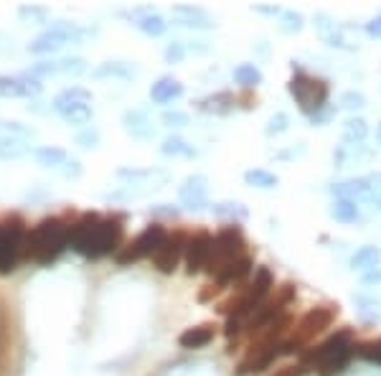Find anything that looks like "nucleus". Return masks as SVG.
<instances>
[{"mask_svg": "<svg viewBox=\"0 0 381 376\" xmlns=\"http://www.w3.org/2000/svg\"><path fill=\"white\" fill-rule=\"evenodd\" d=\"M125 227L117 216L84 214L79 222L69 227V247L87 259H102L107 254H117Z\"/></svg>", "mask_w": 381, "mask_h": 376, "instance_id": "nucleus-1", "label": "nucleus"}, {"mask_svg": "<svg viewBox=\"0 0 381 376\" xmlns=\"http://www.w3.org/2000/svg\"><path fill=\"white\" fill-rule=\"evenodd\" d=\"M66 247H69V227L61 219L51 216V219L38 222L26 234L23 257L29 262H36V265H49V262L59 257Z\"/></svg>", "mask_w": 381, "mask_h": 376, "instance_id": "nucleus-2", "label": "nucleus"}, {"mask_svg": "<svg viewBox=\"0 0 381 376\" xmlns=\"http://www.w3.org/2000/svg\"><path fill=\"white\" fill-rule=\"evenodd\" d=\"M287 89H290L293 99L298 102L300 112L302 115H308V117H316L318 112H323L328 107V97H330L328 81L305 74L302 69L295 72V76L290 79Z\"/></svg>", "mask_w": 381, "mask_h": 376, "instance_id": "nucleus-3", "label": "nucleus"}, {"mask_svg": "<svg viewBox=\"0 0 381 376\" xmlns=\"http://www.w3.org/2000/svg\"><path fill=\"white\" fill-rule=\"evenodd\" d=\"M244 247H247V242H244V234L242 229H239V224L224 227L219 234H216V239H213V254L206 272L216 275L221 267H227L229 262H234V259H239L242 254H247Z\"/></svg>", "mask_w": 381, "mask_h": 376, "instance_id": "nucleus-4", "label": "nucleus"}, {"mask_svg": "<svg viewBox=\"0 0 381 376\" xmlns=\"http://www.w3.org/2000/svg\"><path fill=\"white\" fill-rule=\"evenodd\" d=\"M165 236H168V231L163 224H150L132 242L125 244V250L117 252V262L120 265H132V262H140L145 257H153L155 252L161 250V244L165 242Z\"/></svg>", "mask_w": 381, "mask_h": 376, "instance_id": "nucleus-5", "label": "nucleus"}, {"mask_svg": "<svg viewBox=\"0 0 381 376\" xmlns=\"http://www.w3.org/2000/svg\"><path fill=\"white\" fill-rule=\"evenodd\" d=\"M26 227L18 216L0 227V275H10L21 259L23 244H26Z\"/></svg>", "mask_w": 381, "mask_h": 376, "instance_id": "nucleus-6", "label": "nucleus"}, {"mask_svg": "<svg viewBox=\"0 0 381 376\" xmlns=\"http://www.w3.org/2000/svg\"><path fill=\"white\" fill-rule=\"evenodd\" d=\"M89 99H92V95H89L87 89H66V92H61L56 99H54V110L59 112L61 117L69 122V125H87L89 120H92V107H89Z\"/></svg>", "mask_w": 381, "mask_h": 376, "instance_id": "nucleus-7", "label": "nucleus"}, {"mask_svg": "<svg viewBox=\"0 0 381 376\" xmlns=\"http://www.w3.org/2000/svg\"><path fill=\"white\" fill-rule=\"evenodd\" d=\"M351 346H356V343H353V333L348 331V328H341L338 333H333V336H328V338L323 341L321 346L302 351L300 363H305L310 369H318L321 363H325L328 359H333V356H338L341 351H346V348Z\"/></svg>", "mask_w": 381, "mask_h": 376, "instance_id": "nucleus-8", "label": "nucleus"}, {"mask_svg": "<svg viewBox=\"0 0 381 376\" xmlns=\"http://www.w3.org/2000/svg\"><path fill=\"white\" fill-rule=\"evenodd\" d=\"M190 236L186 231H173L165 236V242L161 244V250L153 254V265L158 272L173 275L181 265V259H186V247H188Z\"/></svg>", "mask_w": 381, "mask_h": 376, "instance_id": "nucleus-9", "label": "nucleus"}, {"mask_svg": "<svg viewBox=\"0 0 381 376\" xmlns=\"http://www.w3.org/2000/svg\"><path fill=\"white\" fill-rule=\"evenodd\" d=\"M277 359H282V341H279V343H264V346H247V356L239 361L234 374L236 376L262 374V371L270 369Z\"/></svg>", "mask_w": 381, "mask_h": 376, "instance_id": "nucleus-10", "label": "nucleus"}, {"mask_svg": "<svg viewBox=\"0 0 381 376\" xmlns=\"http://www.w3.org/2000/svg\"><path fill=\"white\" fill-rule=\"evenodd\" d=\"M213 239L216 236L211 231H196V234L188 239V247H186V270L188 275H198L201 270H209V262H211L213 254Z\"/></svg>", "mask_w": 381, "mask_h": 376, "instance_id": "nucleus-11", "label": "nucleus"}, {"mask_svg": "<svg viewBox=\"0 0 381 376\" xmlns=\"http://www.w3.org/2000/svg\"><path fill=\"white\" fill-rule=\"evenodd\" d=\"M336 316H338V305H318V308L308 310V313L300 318V323L295 328V336L308 346L310 338H316L318 333L330 328V323L336 320Z\"/></svg>", "mask_w": 381, "mask_h": 376, "instance_id": "nucleus-12", "label": "nucleus"}, {"mask_svg": "<svg viewBox=\"0 0 381 376\" xmlns=\"http://www.w3.org/2000/svg\"><path fill=\"white\" fill-rule=\"evenodd\" d=\"M252 270H254V259H252L250 254H242L239 259L229 262L227 267H221L216 275H211L213 285H216V290H219V293H221V290L232 288V285H242V282L252 275Z\"/></svg>", "mask_w": 381, "mask_h": 376, "instance_id": "nucleus-13", "label": "nucleus"}, {"mask_svg": "<svg viewBox=\"0 0 381 376\" xmlns=\"http://www.w3.org/2000/svg\"><path fill=\"white\" fill-rule=\"evenodd\" d=\"M79 38H81V31L79 28H74V26H56V28L41 33V36H38L36 41L29 46V51L49 54V51H56V49H61V46L69 44V41H79Z\"/></svg>", "mask_w": 381, "mask_h": 376, "instance_id": "nucleus-14", "label": "nucleus"}, {"mask_svg": "<svg viewBox=\"0 0 381 376\" xmlns=\"http://www.w3.org/2000/svg\"><path fill=\"white\" fill-rule=\"evenodd\" d=\"M181 201L190 211H204L209 206V178L206 176H188L181 186Z\"/></svg>", "mask_w": 381, "mask_h": 376, "instance_id": "nucleus-15", "label": "nucleus"}, {"mask_svg": "<svg viewBox=\"0 0 381 376\" xmlns=\"http://www.w3.org/2000/svg\"><path fill=\"white\" fill-rule=\"evenodd\" d=\"M330 193H333L336 199H348V201H371L376 196V191L371 188L366 176L348 178V181H341V183L330 186Z\"/></svg>", "mask_w": 381, "mask_h": 376, "instance_id": "nucleus-16", "label": "nucleus"}, {"mask_svg": "<svg viewBox=\"0 0 381 376\" xmlns=\"http://www.w3.org/2000/svg\"><path fill=\"white\" fill-rule=\"evenodd\" d=\"M196 107L206 115H229L236 107V97L232 92H213V95L198 99Z\"/></svg>", "mask_w": 381, "mask_h": 376, "instance_id": "nucleus-17", "label": "nucleus"}, {"mask_svg": "<svg viewBox=\"0 0 381 376\" xmlns=\"http://www.w3.org/2000/svg\"><path fill=\"white\" fill-rule=\"evenodd\" d=\"M178 97H184V84L173 76H161V79L155 81L153 87H150V99L158 104H168Z\"/></svg>", "mask_w": 381, "mask_h": 376, "instance_id": "nucleus-18", "label": "nucleus"}, {"mask_svg": "<svg viewBox=\"0 0 381 376\" xmlns=\"http://www.w3.org/2000/svg\"><path fill=\"white\" fill-rule=\"evenodd\" d=\"M176 15L181 18L184 26L188 28H198V31H206V28H213L216 23L209 13H206L204 8H196V6H178L176 8Z\"/></svg>", "mask_w": 381, "mask_h": 376, "instance_id": "nucleus-19", "label": "nucleus"}, {"mask_svg": "<svg viewBox=\"0 0 381 376\" xmlns=\"http://www.w3.org/2000/svg\"><path fill=\"white\" fill-rule=\"evenodd\" d=\"M381 265V250L376 244H364L361 250L353 252L351 267L356 272H368V270H376Z\"/></svg>", "mask_w": 381, "mask_h": 376, "instance_id": "nucleus-20", "label": "nucleus"}, {"mask_svg": "<svg viewBox=\"0 0 381 376\" xmlns=\"http://www.w3.org/2000/svg\"><path fill=\"white\" fill-rule=\"evenodd\" d=\"M135 26H138L145 36H163L165 33V28H168V23H165V18H163L161 13H153V10H140V13H135Z\"/></svg>", "mask_w": 381, "mask_h": 376, "instance_id": "nucleus-21", "label": "nucleus"}, {"mask_svg": "<svg viewBox=\"0 0 381 376\" xmlns=\"http://www.w3.org/2000/svg\"><path fill=\"white\" fill-rule=\"evenodd\" d=\"M328 214L341 224H356L361 219V206H359V201L336 199L333 204H330Z\"/></svg>", "mask_w": 381, "mask_h": 376, "instance_id": "nucleus-22", "label": "nucleus"}, {"mask_svg": "<svg viewBox=\"0 0 381 376\" xmlns=\"http://www.w3.org/2000/svg\"><path fill=\"white\" fill-rule=\"evenodd\" d=\"M356 313L364 323H381V297L376 295H356Z\"/></svg>", "mask_w": 381, "mask_h": 376, "instance_id": "nucleus-23", "label": "nucleus"}, {"mask_svg": "<svg viewBox=\"0 0 381 376\" xmlns=\"http://www.w3.org/2000/svg\"><path fill=\"white\" fill-rule=\"evenodd\" d=\"M213 341V328L211 325H196V328H188L178 336V343L184 348H204Z\"/></svg>", "mask_w": 381, "mask_h": 376, "instance_id": "nucleus-24", "label": "nucleus"}, {"mask_svg": "<svg viewBox=\"0 0 381 376\" xmlns=\"http://www.w3.org/2000/svg\"><path fill=\"white\" fill-rule=\"evenodd\" d=\"M125 130L132 135V138H138V140H150L155 135L153 125H150V120L143 115V112H127L125 115Z\"/></svg>", "mask_w": 381, "mask_h": 376, "instance_id": "nucleus-25", "label": "nucleus"}, {"mask_svg": "<svg viewBox=\"0 0 381 376\" xmlns=\"http://www.w3.org/2000/svg\"><path fill=\"white\" fill-rule=\"evenodd\" d=\"M211 211H213V216L227 219V222H232V224H239V222H244V219L250 216L247 206L239 204V201H221V204H213Z\"/></svg>", "mask_w": 381, "mask_h": 376, "instance_id": "nucleus-26", "label": "nucleus"}, {"mask_svg": "<svg viewBox=\"0 0 381 376\" xmlns=\"http://www.w3.org/2000/svg\"><path fill=\"white\" fill-rule=\"evenodd\" d=\"M353 356H356V346L346 348V351H341L338 356L328 359L325 363H321V366H318V376H338V374H343L346 366L351 363Z\"/></svg>", "mask_w": 381, "mask_h": 376, "instance_id": "nucleus-27", "label": "nucleus"}, {"mask_svg": "<svg viewBox=\"0 0 381 376\" xmlns=\"http://www.w3.org/2000/svg\"><path fill=\"white\" fill-rule=\"evenodd\" d=\"M244 183L252 186V188H259V191H272V188L279 186V178L264 168H252L244 173Z\"/></svg>", "mask_w": 381, "mask_h": 376, "instance_id": "nucleus-28", "label": "nucleus"}, {"mask_svg": "<svg viewBox=\"0 0 381 376\" xmlns=\"http://www.w3.org/2000/svg\"><path fill=\"white\" fill-rule=\"evenodd\" d=\"M368 135V122L364 117H348L343 122V142L348 145H361Z\"/></svg>", "mask_w": 381, "mask_h": 376, "instance_id": "nucleus-29", "label": "nucleus"}, {"mask_svg": "<svg viewBox=\"0 0 381 376\" xmlns=\"http://www.w3.org/2000/svg\"><path fill=\"white\" fill-rule=\"evenodd\" d=\"M328 46H333V49H341V51H359V38L353 36V31L348 28V26H338L333 33H330L328 38Z\"/></svg>", "mask_w": 381, "mask_h": 376, "instance_id": "nucleus-30", "label": "nucleus"}, {"mask_svg": "<svg viewBox=\"0 0 381 376\" xmlns=\"http://www.w3.org/2000/svg\"><path fill=\"white\" fill-rule=\"evenodd\" d=\"M262 79L264 76L257 64H239V67L234 69V81L244 89H257L262 84Z\"/></svg>", "mask_w": 381, "mask_h": 376, "instance_id": "nucleus-31", "label": "nucleus"}, {"mask_svg": "<svg viewBox=\"0 0 381 376\" xmlns=\"http://www.w3.org/2000/svg\"><path fill=\"white\" fill-rule=\"evenodd\" d=\"M97 79H104V76H120V79H132L135 76V69H130V64H122V61H107L99 69H95Z\"/></svg>", "mask_w": 381, "mask_h": 376, "instance_id": "nucleus-32", "label": "nucleus"}, {"mask_svg": "<svg viewBox=\"0 0 381 376\" xmlns=\"http://www.w3.org/2000/svg\"><path fill=\"white\" fill-rule=\"evenodd\" d=\"M302 28H305L302 13H298V10H282V15H279V31L282 33L293 36V33H300Z\"/></svg>", "mask_w": 381, "mask_h": 376, "instance_id": "nucleus-33", "label": "nucleus"}, {"mask_svg": "<svg viewBox=\"0 0 381 376\" xmlns=\"http://www.w3.org/2000/svg\"><path fill=\"white\" fill-rule=\"evenodd\" d=\"M338 104H341V110L346 112H361L364 107H366V95L364 92H359V89H348V92H343L341 95V99H338Z\"/></svg>", "mask_w": 381, "mask_h": 376, "instance_id": "nucleus-34", "label": "nucleus"}, {"mask_svg": "<svg viewBox=\"0 0 381 376\" xmlns=\"http://www.w3.org/2000/svg\"><path fill=\"white\" fill-rule=\"evenodd\" d=\"M161 153L163 155H186V158H190L193 155V148H190L188 142L181 138V135H170V138H165L161 145Z\"/></svg>", "mask_w": 381, "mask_h": 376, "instance_id": "nucleus-35", "label": "nucleus"}, {"mask_svg": "<svg viewBox=\"0 0 381 376\" xmlns=\"http://www.w3.org/2000/svg\"><path fill=\"white\" fill-rule=\"evenodd\" d=\"M287 130H290V115L287 112H275L270 122H267V127H264L267 138H277V135L287 133Z\"/></svg>", "mask_w": 381, "mask_h": 376, "instance_id": "nucleus-36", "label": "nucleus"}, {"mask_svg": "<svg viewBox=\"0 0 381 376\" xmlns=\"http://www.w3.org/2000/svg\"><path fill=\"white\" fill-rule=\"evenodd\" d=\"M36 161L41 163V165H61V163L66 161V153L61 148H38L36 150Z\"/></svg>", "mask_w": 381, "mask_h": 376, "instance_id": "nucleus-37", "label": "nucleus"}, {"mask_svg": "<svg viewBox=\"0 0 381 376\" xmlns=\"http://www.w3.org/2000/svg\"><path fill=\"white\" fill-rule=\"evenodd\" d=\"M26 153V145L15 138H0V158H21Z\"/></svg>", "mask_w": 381, "mask_h": 376, "instance_id": "nucleus-38", "label": "nucleus"}, {"mask_svg": "<svg viewBox=\"0 0 381 376\" xmlns=\"http://www.w3.org/2000/svg\"><path fill=\"white\" fill-rule=\"evenodd\" d=\"M59 69L61 72H66V74H84L87 72V61L84 59H79V56H74V59H64V61H59Z\"/></svg>", "mask_w": 381, "mask_h": 376, "instance_id": "nucleus-39", "label": "nucleus"}, {"mask_svg": "<svg viewBox=\"0 0 381 376\" xmlns=\"http://www.w3.org/2000/svg\"><path fill=\"white\" fill-rule=\"evenodd\" d=\"M184 59H186L184 41H173V44H168V49H165V61H168V64H181Z\"/></svg>", "mask_w": 381, "mask_h": 376, "instance_id": "nucleus-40", "label": "nucleus"}, {"mask_svg": "<svg viewBox=\"0 0 381 376\" xmlns=\"http://www.w3.org/2000/svg\"><path fill=\"white\" fill-rule=\"evenodd\" d=\"M190 120L186 112H178V110H168V112H163V125H168V127H186Z\"/></svg>", "mask_w": 381, "mask_h": 376, "instance_id": "nucleus-41", "label": "nucleus"}, {"mask_svg": "<svg viewBox=\"0 0 381 376\" xmlns=\"http://www.w3.org/2000/svg\"><path fill=\"white\" fill-rule=\"evenodd\" d=\"M316 28L323 33V38H328L330 33H333V31L338 28V23L333 21V18H330L328 13H316Z\"/></svg>", "mask_w": 381, "mask_h": 376, "instance_id": "nucleus-42", "label": "nucleus"}, {"mask_svg": "<svg viewBox=\"0 0 381 376\" xmlns=\"http://www.w3.org/2000/svg\"><path fill=\"white\" fill-rule=\"evenodd\" d=\"M361 356H364V359H368V361L381 363V341H376V343H368V346L361 348Z\"/></svg>", "mask_w": 381, "mask_h": 376, "instance_id": "nucleus-43", "label": "nucleus"}, {"mask_svg": "<svg viewBox=\"0 0 381 376\" xmlns=\"http://www.w3.org/2000/svg\"><path fill=\"white\" fill-rule=\"evenodd\" d=\"M310 374V366H305V363H293V366H285V369H279L275 376H308Z\"/></svg>", "mask_w": 381, "mask_h": 376, "instance_id": "nucleus-44", "label": "nucleus"}, {"mask_svg": "<svg viewBox=\"0 0 381 376\" xmlns=\"http://www.w3.org/2000/svg\"><path fill=\"white\" fill-rule=\"evenodd\" d=\"M76 142L84 145V148H95L97 142H99V133L97 130H84V133L76 135Z\"/></svg>", "mask_w": 381, "mask_h": 376, "instance_id": "nucleus-45", "label": "nucleus"}, {"mask_svg": "<svg viewBox=\"0 0 381 376\" xmlns=\"http://www.w3.org/2000/svg\"><path fill=\"white\" fill-rule=\"evenodd\" d=\"M54 72H59V64H54V61H41L38 67L31 69L33 76H46V74H54Z\"/></svg>", "mask_w": 381, "mask_h": 376, "instance_id": "nucleus-46", "label": "nucleus"}, {"mask_svg": "<svg viewBox=\"0 0 381 376\" xmlns=\"http://www.w3.org/2000/svg\"><path fill=\"white\" fill-rule=\"evenodd\" d=\"M361 282H364L366 288H371V285H381V267H376V270H368V272L361 275Z\"/></svg>", "mask_w": 381, "mask_h": 376, "instance_id": "nucleus-47", "label": "nucleus"}, {"mask_svg": "<svg viewBox=\"0 0 381 376\" xmlns=\"http://www.w3.org/2000/svg\"><path fill=\"white\" fill-rule=\"evenodd\" d=\"M366 33L371 38H381V15H376V18H371L366 23Z\"/></svg>", "mask_w": 381, "mask_h": 376, "instance_id": "nucleus-48", "label": "nucleus"}, {"mask_svg": "<svg viewBox=\"0 0 381 376\" xmlns=\"http://www.w3.org/2000/svg\"><path fill=\"white\" fill-rule=\"evenodd\" d=\"M368 183H371V188L376 191V196H381V170H376V173H368Z\"/></svg>", "mask_w": 381, "mask_h": 376, "instance_id": "nucleus-49", "label": "nucleus"}, {"mask_svg": "<svg viewBox=\"0 0 381 376\" xmlns=\"http://www.w3.org/2000/svg\"><path fill=\"white\" fill-rule=\"evenodd\" d=\"M257 13H264V15H282V8L277 6H254Z\"/></svg>", "mask_w": 381, "mask_h": 376, "instance_id": "nucleus-50", "label": "nucleus"}, {"mask_svg": "<svg viewBox=\"0 0 381 376\" xmlns=\"http://www.w3.org/2000/svg\"><path fill=\"white\" fill-rule=\"evenodd\" d=\"M371 204H374L376 211H381V196H374V199H371Z\"/></svg>", "mask_w": 381, "mask_h": 376, "instance_id": "nucleus-51", "label": "nucleus"}, {"mask_svg": "<svg viewBox=\"0 0 381 376\" xmlns=\"http://www.w3.org/2000/svg\"><path fill=\"white\" fill-rule=\"evenodd\" d=\"M376 140L381 142V122H379V125H376Z\"/></svg>", "mask_w": 381, "mask_h": 376, "instance_id": "nucleus-52", "label": "nucleus"}]
</instances>
